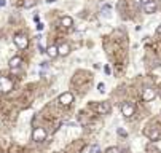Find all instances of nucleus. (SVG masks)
<instances>
[{
  "label": "nucleus",
  "instance_id": "obj_22",
  "mask_svg": "<svg viewBox=\"0 0 161 153\" xmlns=\"http://www.w3.org/2000/svg\"><path fill=\"white\" fill-rule=\"evenodd\" d=\"M5 5H7V0H0V7H2V8H3Z\"/></svg>",
  "mask_w": 161,
  "mask_h": 153
},
{
  "label": "nucleus",
  "instance_id": "obj_23",
  "mask_svg": "<svg viewBox=\"0 0 161 153\" xmlns=\"http://www.w3.org/2000/svg\"><path fill=\"white\" fill-rule=\"evenodd\" d=\"M156 34H158V35H161V24L156 27Z\"/></svg>",
  "mask_w": 161,
  "mask_h": 153
},
{
  "label": "nucleus",
  "instance_id": "obj_14",
  "mask_svg": "<svg viewBox=\"0 0 161 153\" xmlns=\"http://www.w3.org/2000/svg\"><path fill=\"white\" fill-rule=\"evenodd\" d=\"M35 3H37V0H26L24 2V5H22V7H24V8H32V7H35Z\"/></svg>",
  "mask_w": 161,
  "mask_h": 153
},
{
  "label": "nucleus",
  "instance_id": "obj_2",
  "mask_svg": "<svg viewBox=\"0 0 161 153\" xmlns=\"http://www.w3.org/2000/svg\"><path fill=\"white\" fill-rule=\"evenodd\" d=\"M120 110H121V115H123V117L131 118L134 115V112H136V107H134L131 102H123L121 107H120Z\"/></svg>",
  "mask_w": 161,
  "mask_h": 153
},
{
  "label": "nucleus",
  "instance_id": "obj_4",
  "mask_svg": "<svg viewBox=\"0 0 161 153\" xmlns=\"http://www.w3.org/2000/svg\"><path fill=\"white\" fill-rule=\"evenodd\" d=\"M32 139L35 142H43L46 139V131L43 128H35L32 131Z\"/></svg>",
  "mask_w": 161,
  "mask_h": 153
},
{
  "label": "nucleus",
  "instance_id": "obj_19",
  "mask_svg": "<svg viewBox=\"0 0 161 153\" xmlns=\"http://www.w3.org/2000/svg\"><path fill=\"white\" fill-rule=\"evenodd\" d=\"M104 72L107 73V75H110V73H112V69H110V65H104Z\"/></svg>",
  "mask_w": 161,
  "mask_h": 153
},
{
  "label": "nucleus",
  "instance_id": "obj_5",
  "mask_svg": "<svg viewBox=\"0 0 161 153\" xmlns=\"http://www.w3.org/2000/svg\"><path fill=\"white\" fill-rule=\"evenodd\" d=\"M73 101H75V97H73L72 93H69V91H65V93H62L59 96V104L61 105H70Z\"/></svg>",
  "mask_w": 161,
  "mask_h": 153
},
{
  "label": "nucleus",
  "instance_id": "obj_25",
  "mask_svg": "<svg viewBox=\"0 0 161 153\" xmlns=\"http://www.w3.org/2000/svg\"><path fill=\"white\" fill-rule=\"evenodd\" d=\"M46 2H48V3H53V2H56V0H46Z\"/></svg>",
  "mask_w": 161,
  "mask_h": 153
},
{
  "label": "nucleus",
  "instance_id": "obj_3",
  "mask_svg": "<svg viewBox=\"0 0 161 153\" xmlns=\"http://www.w3.org/2000/svg\"><path fill=\"white\" fill-rule=\"evenodd\" d=\"M13 89V81L7 77H2L0 75V91L2 93H10Z\"/></svg>",
  "mask_w": 161,
  "mask_h": 153
},
{
  "label": "nucleus",
  "instance_id": "obj_11",
  "mask_svg": "<svg viewBox=\"0 0 161 153\" xmlns=\"http://www.w3.org/2000/svg\"><path fill=\"white\" fill-rule=\"evenodd\" d=\"M61 26H62V27H72V26H73V19L70 16H62V18H61Z\"/></svg>",
  "mask_w": 161,
  "mask_h": 153
},
{
  "label": "nucleus",
  "instance_id": "obj_17",
  "mask_svg": "<svg viewBox=\"0 0 161 153\" xmlns=\"http://www.w3.org/2000/svg\"><path fill=\"white\" fill-rule=\"evenodd\" d=\"M105 153H120V150H118L117 147H110V148H107Z\"/></svg>",
  "mask_w": 161,
  "mask_h": 153
},
{
  "label": "nucleus",
  "instance_id": "obj_18",
  "mask_svg": "<svg viewBox=\"0 0 161 153\" xmlns=\"http://www.w3.org/2000/svg\"><path fill=\"white\" fill-rule=\"evenodd\" d=\"M97 89H99V93H105V85L104 83H99V85H97Z\"/></svg>",
  "mask_w": 161,
  "mask_h": 153
},
{
  "label": "nucleus",
  "instance_id": "obj_1",
  "mask_svg": "<svg viewBox=\"0 0 161 153\" xmlns=\"http://www.w3.org/2000/svg\"><path fill=\"white\" fill-rule=\"evenodd\" d=\"M13 42H15V45H16L19 49H26L29 46V38L24 34H16L15 38H13Z\"/></svg>",
  "mask_w": 161,
  "mask_h": 153
},
{
  "label": "nucleus",
  "instance_id": "obj_20",
  "mask_svg": "<svg viewBox=\"0 0 161 153\" xmlns=\"http://www.w3.org/2000/svg\"><path fill=\"white\" fill-rule=\"evenodd\" d=\"M43 29H45V24H42V22L37 24V30H43Z\"/></svg>",
  "mask_w": 161,
  "mask_h": 153
},
{
  "label": "nucleus",
  "instance_id": "obj_13",
  "mask_svg": "<svg viewBox=\"0 0 161 153\" xmlns=\"http://www.w3.org/2000/svg\"><path fill=\"white\" fill-rule=\"evenodd\" d=\"M147 136H148L152 140H156V139H160V131H158V129H153V131H147Z\"/></svg>",
  "mask_w": 161,
  "mask_h": 153
},
{
  "label": "nucleus",
  "instance_id": "obj_15",
  "mask_svg": "<svg viewBox=\"0 0 161 153\" xmlns=\"http://www.w3.org/2000/svg\"><path fill=\"white\" fill-rule=\"evenodd\" d=\"M107 11H112V5H110V3H105L104 5V7H102V13H104V15H107Z\"/></svg>",
  "mask_w": 161,
  "mask_h": 153
},
{
  "label": "nucleus",
  "instance_id": "obj_8",
  "mask_svg": "<svg viewBox=\"0 0 161 153\" xmlns=\"http://www.w3.org/2000/svg\"><path fill=\"white\" fill-rule=\"evenodd\" d=\"M97 113H101V115H105V113H109L110 112V105L109 102H101V104L96 107Z\"/></svg>",
  "mask_w": 161,
  "mask_h": 153
},
{
  "label": "nucleus",
  "instance_id": "obj_24",
  "mask_svg": "<svg viewBox=\"0 0 161 153\" xmlns=\"http://www.w3.org/2000/svg\"><path fill=\"white\" fill-rule=\"evenodd\" d=\"M148 0H141V5H144V3H147Z\"/></svg>",
  "mask_w": 161,
  "mask_h": 153
},
{
  "label": "nucleus",
  "instance_id": "obj_16",
  "mask_svg": "<svg viewBox=\"0 0 161 153\" xmlns=\"http://www.w3.org/2000/svg\"><path fill=\"white\" fill-rule=\"evenodd\" d=\"M117 134H118V136H121V137H128V133H126L123 128H118L117 129Z\"/></svg>",
  "mask_w": 161,
  "mask_h": 153
},
{
  "label": "nucleus",
  "instance_id": "obj_9",
  "mask_svg": "<svg viewBox=\"0 0 161 153\" xmlns=\"http://www.w3.org/2000/svg\"><path fill=\"white\" fill-rule=\"evenodd\" d=\"M69 51H70V46L67 43H61L57 46V56H67Z\"/></svg>",
  "mask_w": 161,
  "mask_h": 153
},
{
  "label": "nucleus",
  "instance_id": "obj_7",
  "mask_svg": "<svg viewBox=\"0 0 161 153\" xmlns=\"http://www.w3.org/2000/svg\"><path fill=\"white\" fill-rule=\"evenodd\" d=\"M155 97H156V89H155V88H145L144 89V93H142V99H144L145 102L153 101Z\"/></svg>",
  "mask_w": 161,
  "mask_h": 153
},
{
  "label": "nucleus",
  "instance_id": "obj_6",
  "mask_svg": "<svg viewBox=\"0 0 161 153\" xmlns=\"http://www.w3.org/2000/svg\"><path fill=\"white\" fill-rule=\"evenodd\" d=\"M156 8H158V5H156L155 0H148L147 3L142 5V10H144V13H147V15H153V13L156 11Z\"/></svg>",
  "mask_w": 161,
  "mask_h": 153
},
{
  "label": "nucleus",
  "instance_id": "obj_10",
  "mask_svg": "<svg viewBox=\"0 0 161 153\" xmlns=\"http://www.w3.org/2000/svg\"><path fill=\"white\" fill-rule=\"evenodd\" d=\"M21 62H22V61H21V57H19V56H13L11 59H10L8 65H10V69H13V70H16V69L21 65Z\"/></svg>",
  "mask_w": 161,
  "mask_h": 153
},
{
  "label": "nucleus",
  "instance_id": "obj_21",
  "mask_svg": "<svg viewBox=\"0 0 161 153\" xmlns=\"http://www.w3.org/2000/svg\"><path fill=\"white\" fill-rule=\"evenodd\" d=\"M40 65H42V67H43V69H48V67H49V62H46V61H43V62H42Z\"/></svg>",
  "mask_w": 161,
  "mask_h": 153
},
{
  "label": "nucleus",
  "instance_id": "obj_12",
  "mask_svg": "<svg viewBox=\"0 0 161 153\" xmlns=\"http://www.w3.org/2000/svg\"><path fill=\"white\" fill-rule=\"evenodd\" d=\"M46 54H48L51 59H54V57H57V46H54V45H51V46H48L46 48Z\"/></svg>",
  "mask_w": 161,
  "mask_h": 153
}]
</instances>
